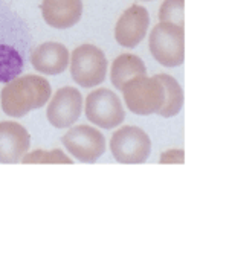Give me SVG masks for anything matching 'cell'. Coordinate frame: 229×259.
Returning a JSON list of instances; mask_svg holds the SVG:
<instances>
[{"mask_svg":"<svg viewBox=\"0 0 229 259\" xmlns=\"http://www.w3.org/2000/svg\"><path fill=\"white\" fill-rule=\"evenodd\" d=\"M31 41L25 20L5 0H0V82H10L22 73Z\"/></svg>","mask_w":229,"mask_h":259,"instance_id":"obj_1","label":"cell"},{"mask_svg":"<svg viewBox=\"0 0 229 259\" xmlns=\"http://www.w3.org/2000/svg\"><path fill=\"white\" fill-rule=\"evenodd\" d=\"M52 89L48 79L39 75L17 76L7 82L0 95L2 110L11 117H23L48 104Z\"/></svg>","mask_w":229,"mask_h":259,"instance_id":"obj_2","label":"cell"},{"mask_svg":"<svg viewBox=\"0 0 229 259\" xmlns=\"http://www.w3.org/2000/svg\"><path fill=\"white\" fill-rule=\"evenodd\" d=\"M148 48L153 58L165 67H177L185 60L183 26L159 22L150 32Z\"/></svg>","mask_w":229,"mask_h":259,"instance_id":"obj_3","label":"cell"},{"mask_svg":"<svg viewBox=\"0 0 229 259\" xmlns=\"http://www.w3.org/2000/svg\"><path fill=\"white\" fill-rule=\"evenodd\" d=\"M123 96L127 108L135 114L158 113L165 101V90L161 81L153 76H136L123 87Z\"/></svg>","mask_w":229,"mask_h":259,"instance_id":"obj_4","label":"cell"},{"mask_svg":"<svg viewBox=\"0 0 229 259\" xmlns=\"http://www.w3.org/2000/svg\"><path fill=\"white\" fill-rule=\"evenodd\" d=\"M70 75L86 89L99 85L107 75V58L95 45H81L70 54Z\"/></svg>","mask_w":229,"mask_h":259,"instance_id":"obj_5","label":"cell"},{"mask_svg":"<svg viewBox=\"0 0 229 259\" xmlns=\"http://www.w3.org/2000/svg\"><path fill=\"white\" fill-rule=\"evenodd\" d=\"M110 150L120 163H144L151 151V141L139 126L127 125L114 132L110 139Z\"/></svg>","mask_w":229,"mask_h":259,"instance_id":"obj_6","label":"cell"},{"mask_svg":"<svg viewBox=\"0 0 229 259\" xmlns=\"http://www.w3.org/2000/svg\"><path fill=\"white\" fill-rule=\"evenodd\" d=\"M86 117L102 130H111L123 123L124 107L118 95L108 89H98L86 98Z\"/></svg>","mask_w":229,"mask_h":259,"instance_id":"obj_7","label":"cell"},{"mask_svg":"<svg viewBox=\"0 0 229 259\" xmlns=\"http://www.w3.org/2000/svg\"><path fill=\"white\" fill-rule=\"evenodd\" d=\"M63 145L78 162L95 163L105 151V139L99 130L89 125L70 128L61 139Z\"/></svg>","mask_w":229,"mask_h":259,"instance_id":"obj_8","label":"cell"},{"mask_svg":"<svg viewBox=\"0 0 229 259\" xmlns=\"http://www.w3.org/2000/svg\"><path fill=\"white\" fill-rule=\"evenodd\" d=\"M83 96L75 87L58 89L48 105V120L55 128H67L81 116Z\"/></svg>","mask_w":229,"mask_h":259,"instance_id":"obj_9","label":"cell"},{"mask_svg":"<svg viewBox=\"0 0 229 259\" xmlns=\"http://www.w3.org/2000/svg\"><path fill=\"white\" fill-rule=\"evenodd\" d=\"M150 26V14L141 5H132L127 8L114 26V38L123 48L133 49L144 38Z\"/></svg>","mask_w":229,"mask_h":259,"instance_id":"obj_10","label":"cell"},{"mask_svg":"<svg viewBox=\"0 0 229 259\" xmlns=\"http://www.w3.org/2000/svg\"><path fill=\"white\" fill-rule=\"evenodd\" d=\"M31 136L28 130L14 122H0V163H19L28 153Z\"/></svg>","mask_w":229,"mask_h":259,"instance_id":"obj_11","label":"cell"},{"mask_svg":"<svg viewBox=\"0 0 229 259\" xmlns=\"http://www.w3.org/2000/svg\"><path fill=\"white\" fill-rule=\"evenodd\" d=\"M70 54L61 43L46 41L31 52V64L45 75H60L69 66Z\"/></svg>","mask_w":229,"mask_h":259,"instance_id":"obj_12","label":"cell"},{"mask_svg":"<svg viewBox=\"0 0 229 259\" xmlns=\"http://www.w3.org/2000/svg\"><path fill=\"white\" fill-rule=\"evenodd\" d=\"M42 14L45 22L55 29L75 26L83 16V0H43Z\"/></svg>","mask_w":229,"mask_h":259,"instance_id":"obj_13","label":"cell"},{"mask_svg":"<svg viewBox=\"0 0 229 259\" xmlns=\"http://www.w3.org/2000/svg\"><path fill=\"white\" fill-rule=\"evenodd\" d=\"M145 75H147L145 63L133 54H121L111 63L110 81L117 90H123V87L130 79Z\"/></svg>","mask_w":229,"mask_h":259,"instance_id":"obj_14","label":"cell"},{"mask_svg":"<svg viewBox=\"0 0 229 259\" xmlns=\"http://www.w3.org/2000/svg\"><path fill=\"white\" fill-rule=\"evenodd\" d=\"M155 76L161 81V84L164 85V90H165V101H164L162 108L158 111V114H161L162 117H173L182 110L183 90H182L180 84L171 75L158 73Z\"/></svg>","mask_w":229,"mask_h":259,"instance_id":"obj_15","label":"cell"},{"mask_svg":"<svg viewBox=\"0 0 229 259\" xmlns=\"http://www.w3.org/2000/svg\"><path fill=\"white\" fill-rule=\"evenodd\" d=\"M183 8L185 0H164V4L159 8V20L183 26Z\"/></svg>","mask_w":229,"mask_h":259,"instance_id":"obj_16","label":"cell"},{"mask_svg":"<svg viewBox=\"0 0 229 259\" xmlns=\"http://www.w3.org/2000/svg\"><path fill=\"white\" fill-rule=\"evenodd\" d=\"M23 163H72V159L67 157L61 150H54V151H43L37 150L32 151L31 154H25L22 159Z\"/></svg>","mask_w":229,"mask_h":259,"instance_id":"obj_17","label":"cell"},{"mask_svg":"<svg viewBox=\"0 0 229 259\" xmlns=\"http://www.w3.org/2000/svg\"><path fill=\"white\" fill-rule=\"evenodd\" d=\"M145 2H150V0H145Z\"/></svg>","mask_w":229,"mask_h":259,"instance_id":"obj_18","label":"cell"}]
</instances>
